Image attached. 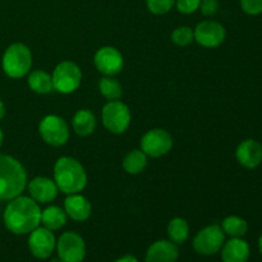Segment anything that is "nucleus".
<instances>
[{
	"mask_svg": "<svg viewBox=\"0 0 262 262\" xmlns=\"http://www.w3.org/2000/svg\"><path fill=\"white\" fill-rule=\"evenodd\" d=\"M225 242V233L217 224L209 225L196 234L193 239V248L197 253L211 256L222 250Z\"/></svg>",
	"mask_w": 262,
	"mask_h": 262,
	"instance_id": "obj_8",
	"label": "nucleus"
},
{
	"mask_svg": "<svg viewBox=\"0 0 262 262\" xmlns=\"http://www.w3.org/2000/svg\"><path fill=\"white\" fill-rule=\"evenodd\" d=\"M99 90L102 96L109 100V101L119 100L123 94L122 84L118 79L113 78V76H105L104 78L100 79Z\"/></svg>",
	"mask_w": 262,
	"mask_h": 262,
	"instance_id": "obj_25",
	"label": "nucleus"
},
{
	"mask_svg": "<svg viewBox=\"0 0 262 262\" xmlns=\"http://www.w3.org/2000/svg\"><path fill=\"white\" fill-rule=\"evenodd\" d=\"M28 192L31 199L37 204H48L58 196L59 188L55 182L46 177H36L28 183Z\"/></svg>",
	"mask_w": 262,
	"mask_h": 262,
	"instance_id": "obj_14",
	"label": "nucleus"
},
{
	"mask_svg": "<svg viewBox=\"0 0 262 262\" xmlns=\"http://www.w3.org/2000/svg\"><path fill=\"white\" fill-rule=\"evenodd\" d=\"M199 9L206 17H212L219 10V2L217 0H201Z\"/></svg>",
	"mask_w": 262,
	"mask_h": 262,
	"instance_id": "obj_30",
	"label": "nucleus"
},
{
	"mask_svg": "<svg viewBox=\"0 0 262 262\" xmlns=\"http://www.w3.org/2000/svg\"><path fill=\"white\" fill-rule=\"evenodd\" d=\"M51 78L54 90L60 94H72L81 84L82 72L76 63L64 60L55 67Z\"/></svg>",
	"mask_w": 262,
	"mask_h": 262,
	"instance_id": "obj_5",
	"label": "nucleus"
},
{
	"mask_svg": "<svg viewBox=\"0 0 262 262\" xmlns=\"http://www.w3.org/2000/svg\"><path fill=\"white\" fill-rule=\"evenodd\" d=\"M194 40L204 48H217L225 40V28L216 20H202L193 30Z\"/></svg>",
	"mask_w": 262,
	"mask_h": 262,
	"instance_id": "obj_11",
	"label": "nucleus"
},
{
	"mask_svg": "<svg viewBox=\"0 0 262 262\" xmlns=\"http://www.w3.org/2000/svg\"><path fill=\"white\" fill-rule=\"evenodd\" d=\"M222 229L225 234H228L232 238H242L248 232V224L245 219L239 216H228L223 220Z\"/></svg>",
	"mask_w": 262,
	"mask_h": 262,
	"instance_id": "obj_24",
	"label": "nucleus"
},
{
	"mask_svg": "<svg viewBox=\"0 0 262 262\" xmlns=\"http://www.w3.org/2000/svg\"><path fill=\"white\" fill-rule=\"evenodd\" d=\"M243 12L250 15H257L262 13V0H241Z\"/></svg>",
	"mask_w": 262,
	"mask_h": 262,
	"instance_id": "obj_29",
	"label": "nucleus"
},
{
	"mask_svg": "<svg viewBox=\"0 0 262 262\" xmlns=\"http://www.w3.org/2000/svg\"><path fill=\"white\" fill-rule=\"evenodd\" d=\"M223 262H247L250 258V246L242 238H232L222 247Z\"/></svg>",
	"mask_w": 262,
	"mask_h": 262,
	"instance_id": "obj_18",
	"label": "nucleus"
},
{
	"mask_svg": "<svg viewBox=\"0 0 262 262\" xmlns=\"http://www.w3.org/2000/svg\"><path fill=\"white\" fill-rule=\"evenodd\" d=\"M3 140H4V135H3V130L0 129V147H2L3 145Z\"/></svg>",
	"mask_w": 262,
	"mask_h": 262,
	"instance_id": "obj_34",
	"label": "nucleus"
},
{
	"mask_svg": "<svg viewBox=\"0 0 262 262\" xmlns=\"http://www.w3.org/2000/svg\"><path fill=\"white\" fill-rule=\"evenodd\" d=\"M28 247L31 253L36 258L46 260L53 255L54 250L56 247L55 235L51 230L46 229L45 227H37L35 230L30 233L28 238Z\"/></svg>",
	"mask_w": 262,
	"mask_h": 262,
	"instance_id": "obj_12",
	"label": "nucleus"
},
{
	"mask_svg": "<svg viewBox=\"0 0 262 262\" xmlns=\"http://www.w3.org/2000/svg\"><path fill=\"white\" fill-rule=\"evenodd\" d=\"M238 163L247 169H255L262 163V146L255 140H245L235 150Z\"/></svg>",
	"mask_w": 262,
	"mask_h": 262,
	"instance_id": "obj_15",
	"label": "nucleus"
},
{
	"mask_svg": "<svg viewBox=\"0 0 262 262\" xmlns=\"http://www.w3.org/2000/svg\"><path fill=\"white\" fill-rule=\"evenodd\" d=\"M5 227L14 234H28L41 224V209L31 197L10 200L4 211Z\"/></svg>",
	"mask_w": 262,
	"mask_h": 262,
	"instance_id": "obj_1",
	"label": "nucleus"
},
{
	"mask_svg": "<svg viewBox=\"0 0 262 262\" xmlns=\"http://www.w3.org/2000/svg\"><path fill=\"white\" fill-rule=\"evenodd\" d=\"M169 241L178 245H183L189 237V225L183 217H174L168 225Z\"/></svg>",
	"mask_w": 262,
	"mask_h": 262,
	"instance_id": "obj_23",
	"label": "nucleus"
},
{
	"mask_svg": "<svg viewBox=\"0 0 262 262\" xmlns=\"http://www.w3.org/2000/svg\"><path fill=\"white\" fill-rule=\"evenodd\" d=\"M176 4V0H146L147 9L152 14L163 15L171 10V8Z\"/></svg>",
	"mask_w": 262,
	"mask_h": 262,
	"instance_id": "obj_27",
	"label": "nucleus"
},
{
	"mask_svg": "<svg viewBox=\"0 0 262 262\" xmlns=\"http://www.w3.org/2000/svg\"><path fill=\"white\" fill-rule=\"evenodd\" d=\"M38 132L48 145L59 147L66 145L69 138V128L66 120L58 115H46L38 125Z\"/></svg>",
	"mask_w": 262,
	"mask_h": 262,
	"instance_id": "obj_7",
	"label": "nucleus"
},
{
	"mask_svg": "<svg viewBox=\"0 0 262 262\" xmlns=\"http://www.w3.org/2000/svg\"><path fill=\"white\" fill-rule=\"evenodd\" d=\"M4 115H5V106H4V104H3L2 100H0V120L4 118Z\"/></svg>",
	"mask_w": 262,
	"mask_h": 262,
	"instance_id": "obj_32",
	"label": "nucleus"
},
{
	"mask_svg": "<svg viewBox=\"0 0 262 262\" xmlns=\"http://www.w3.org/2000/svg\"><path fill=\"white\" fill-rule=\"evenodd\" d=\"M173 147V137L161 128H155L143 135L141 140V150L150 158H161Z\"/></svg>",
	"mask_w": 262,
	"mask_h": 262,
	"instance_id": "obj_10",
	"label": "nucleus"
},
{
	"mask_svg": "<svg viewBox=\"0 0 262 262\" xmlns=\"http://www.w3.org/2000/svg\"><path fill=\"white\" fill-rule=\"evenodd\" d=\"M179 256L178 246L170 241H158L148 247L146 262H177Z\"/></svg>",
	"mask_w": 262,
	"mask_h": 262,
	"instance_id": "obj_16",
	"label": "nucleus"
},
{
	"mask_svg": "<svg viewBox=\"0 0 262 262\" xmlns=\"http://www.w3.org/2000/svg\"><path fill=\"white\" fill-rule=\"evenodd\" d=\"M194 40V32L188 26L177 27L171 32V41L178 46H187Z\"/></svg>",
	"mask_w": 262,
	"mask_h": 262,
	"instance_id": "obj_26",
	"label": "nucleus"
},
{
	"mask_svg": "<svg viewBox=\"0 0 262 262\" xmlns=\"http://www.w3.org/2000/svg\"><path fill=\"white\" fill-rule=\"evenodd\" d=\"M72 125L77 135L81 137H86V136L94 133L95 128H96V117L91 110L82 109L74 114Z\"/></svg>",
	"mask_w": 262,
	"mask_h": 262,
	"instance_id": "obj_19",
	"label": "nucleus"
},
{
	"mask_svg": "<svg viewBox=\"0 0 262 262\" xmlns=\"http://www.w3.org/2000/svg\"><path fill=\"white\" fill-rule=\"evenodd\" d=\"M201 0H176V7L182 14H192L199 10Z\"/></svg>",
	"mask_w": 262,
	"mask_h": 262,
	"instance_id": "obj_28",
	"label": "nucleus"
},
{
	"mask_svg": "<svg viewBox=\"0 0 262 262\" xmlns=\"http://www.w3.org/2000/svg\"><path fill=\"white\" fill-rule=\"evenodd\" d=\"M58 257L63 262H82L86 256V243L74 232H66L56 241Z\"/></svg>",
	"mask_w": 262,
	"mask_h": 262,
	"instance_id": "obj_9",
	"label": "nucleus"
},
{
	"mask_svg": "<svg viewBox=\"0 0 262 262\" xmlns=\"http://www.w3.org/2000/svg\"><path fill=\"white\" fill-rule=\"evenodd\" d=\"M115 262H138V260L135 257V256L125 255V256H123V257L118 258V260Z\"/></svg>",
	"mask_w": 262,
	"mask_h": 262,
	"instance_id": "obj_31",
	"label": "nucleus"
},
{
	"mask_svg": "<svg viewBox=\"0 0 262 262\" xmlns=\"http://www.w3.org/2000/svg\"><path fill=\"white\" fill-rule=\"evenodd\" d=\"M49 262H63V261H61L60 260V258H53V260H50V261H49Z\"/></svg>",
	"mask_w": 262,
	"mask_h": 262,
	"instance_id": "obj_35",
	"label": "nucleus"
},
{
	"mask_svg": "<svg viewBox=\"0 0 262 262\" xmlns=\"http://www.w3.org/2000/svg\"><path fill=\"white\" fill-rule=\"evenodd\" d=\"M27 82L30 89L32 90L33 92H36V94L45 95L54 90L51 74L42 71V69H37V71L31 72L30 76H28Z\"/></svg>",
	"mask_w": 262,
	"mask_h": 262,
	"instance_id": "obj_21",
	"label": "nucleus"
},
{
	"mask_svg": "<svg viewBox=\"0 0 262 262\" xmlns=\"http://www.w3.org/2000/svg\"><path fill=\"white\" fill-rule=\"evenodd\" d=\"M27 187V174L17 159L0 154V201L20 196Z\"/></svg>",
	"mask_w": 262,
	"mask_h": 262,
	"instance_id": "obj_2",
	"label": "nucleus"
},
{
	"mask_svg": "<svg viewBox=\"0 0 262 262\" xmlns=\"http://www.w3.org/2000/svg\"><path fill=\"white\" fill-rule=\"evenodd\" d=\"M258 248H260V252H261V255H262V234H261L260 239H258Z\"/></svg>",
	"mask_w": 262,
	"mask_h": 262,
	"instance_id": "obj_33",
	"label": "nucleus"
},
{
	"mask_svg": "<svg viewBox=\"0 0 262 262\" xmlns=\"http://www.w3.org/2000/svg\"><path fill=\"white\" fill-rule=\"evenodd\" d=\"M32 66V54L28 46L15 42L8 46L3 55V69L10 78H22L30 72Z\"/></svg>",
	"mask_w": 262,
	"mask_h": 262,
	"instance_id": "obj_4",
	"label": "nucleus"
},
{
	"mask_svg": "<svg viewBox=\"0 0 262 262\" xmlns=\"http://www.w3.org/2000/svg\"><path fill=\"white\" fill-rule=\"evenodd\" d=\"M91 204L84 196L79 193L68 194V197L64 201V211L76 222H84L91 215Z\"/></svg>",
	"mask_w": 262,
	"mask_h": 262,
	"instance_id": "obj_17",
	"label": "nucleus"
},
{
	"mask_svg": "<svg viewBox=\"0 0 262 262\" xmlns=\"http://www.w3.org/2000/svg\"><path fill=\"white\" fill-rule=\"evenodd\" d=\"M54 182L63 193H79L87 184L86 170L76 159L63 156L54 165Z\"/></svg>",
	"mask_w": 262,
	"mask_h": 262,
	"instance_id": "obj_3",
	"label": "nucleus"
},
{
	"mask_svg": "<svg viewBox=\"0 0 262 262\" xmlns=\"http://www.w3.org/2000/svg\"><path fill=\"white\" fill-rule=\"evenodd\" d=\"M101 118L102 124L107 130L115 135H120V133H124L129 127L130 112L124 102L114 100L104 105Z\"/></svg>",
	"mask_w": 262,
	"mask_h": 262,
	"instance_id": "obj_6",
	"label": "nucleus"
},
{
	"mask_svg": "<svg viewBox=\"0 0 262 262\" xmlns=\"http://www.w3.org/2000/svg\"><path fill=\"white\" fill-rule=\"evenodd\" d=\"M67 219L68 215L59 206H49L41 211V224L51 232L63 228L67 224Z\"/></svg>",
	"mask_w": 262,
	"mask_h": 262,
	"instance_id": "obj_20",
	"label": "nucleus"
},
{
	"mask_svg": "<svg viewBox=\"0 0 262 262\" xmlns=\"http://www.w3.org/2000/svg\"><path fill=\"white\" fill-rule=\"evenodd\" d=\"M147 166V155L142 150H132L123 159V169L128 174H140Z\"/></svg>",
	"mask_w": 262,
	"mask_h": 262,
	"instance_id": "obj_22",
	"label": "nucleus"
},
{
	"mask_svg": "<svg viewBox=\"0 0 262 262\" xmlns=\"http://www.w3.org/2000/svg\"><path fill=\"white\" fill-rule=\"evenodd\" d=\"M94 61L97 71L105 76H115L122 72L123 66H124L123 55L119 50L113 46H104L99 49L95 54Z\"/></svg>",
	"mask_w": 262,
	"mask_h": 262,
	"instance_id": "obj_13",
	"label": "nucleus"
}]
</instances>
